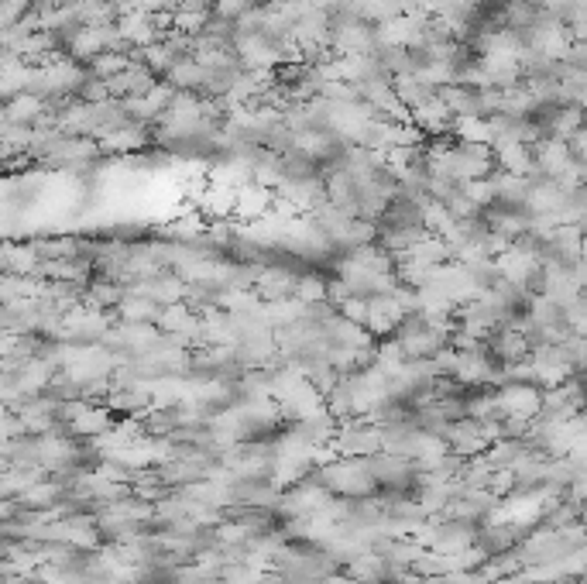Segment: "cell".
Segmentation results:
<instances>
[{"label": "cell", "instance_id": "obj_5", "mask_svg": "<svg viewBox=\"0 0 587 584\" xmlns=\"http://www.w3.org/2000/svg\"><path fill=\"white\" fill-rule=\"evenodd\" d=\"M495 162H498V169L515 172V176H536L533 145H498Z\"/></svg>", "mask_w": 587, "mask_h": 584}, {"label": "cell", "instance_id": "obj_4", "mask_svg": "<svg viewBox=\"0 0 587 584\" xmlns=\"http://www.w3.org/2000/svg\"><path fill=\"white\" fill-rule=\"evenodd\" d=\"M165 83H172L179 93H200L206 90V66L196 55H182V59L176 62V66L165 73Z\"/></svg>", "mask_w": 587, "mask_h": 584}, {"label": "cell", "instance_id": "obj_3", "mask_svg": "<svg viewBox=\"0 0 587 584\" xmlns=\"http://www.w3.org/2000/svg\"><path fill=\"white\" fill-rule=\"evenodd\" d=\"M533 155H536V176H546V179H557L560 172L574 162L570 145L557 138H539L533 145Z\"/></svg>", "mask_w": 587, "mask_h": 584}, {"label": "cell", "instance_id": "obj_2", "mask_svg": "<svg viewBox=\"0 0 587 584\" xmlns=\"http://www.w3.org/2000/svg\"><path fill=\"white\" fill-rule=\"evenodd\" d=\"M49 117H52L49 97H42V93L25 90V93H14V97H7V107H4V121L7 124H25V128H38V124L49 121Z\"/></svg>", "mask_w": 587, "mask_h": 584}, {"label": "cell", "instance_id": "obj_1", "mask_svg": "<svg viewBox=\"0 0 587 584\" xmlns=\"http://www.w3.org/2000/svg\"><path fill=\"white\" fill-rule=\"evenodd\" d=\"M165 28H172V14H155V11H124L121 18H117V31H121L124 45L128 49H145V45H155L162 42Z\"/></svg>", "mask_w": 587, "mask_h": 584}]
</instances>
